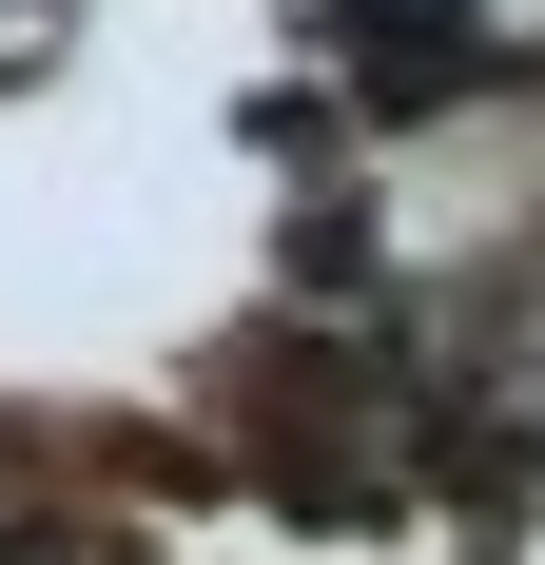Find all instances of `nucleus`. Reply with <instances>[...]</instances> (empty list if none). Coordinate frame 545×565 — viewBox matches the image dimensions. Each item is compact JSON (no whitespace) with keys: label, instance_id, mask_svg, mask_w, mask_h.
<instances>
[{"label":"nucleus","instance_id":"1","mask_svg":"<svg viewBox=\"0 0 545 565\" xmlns=\"http://www.w3.org/2000/svg\"><path fill=\"white\" fill-rule=\"evenodd\" d=\"M331 58H351L389 117H429V98L488 78V20H468V0H331Z\"/></svg>","mask_w":545,"mask_h":565}]
</instances>
